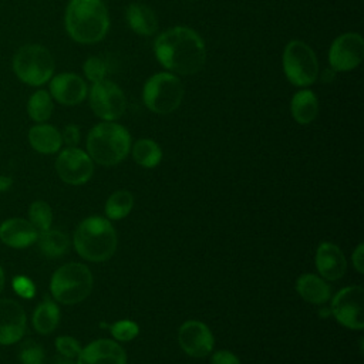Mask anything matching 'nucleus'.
Segmentation results:
<instances>
[{"label":"nucleus","instance_id":"40","mask_svg":"<svg viewBox=\"0 0 364 364\" xmlns=\"http://www.w3.org/2000/svg\"><path fill=\"white\" fill-rule=\"evenodd\" d=\"M4 283H6V276H4V270H3V267L0 266V293L3 291V289H4Z\"/></svg>","mask_w":364,"mask_h":364},{"label":"nucleus","instance_id":"16","mask_svg":"<svg viewBox=\"0 0 364 364\" xmlns=\"http://www.w3.org/2000/svg\"><path fill=\"white\" fill-rule=\"evenodd\" d=\"M75 364H127V353L114 340L100 338L81 348Z\"/></svg>","mask_w":364,"mask_h":364},{"label":"nucleus","instance_id":"14","mask_svg":"<svg viewBox=\"0 0 364 364\" xmlns=\"http://www.w3.org/2000/svg\"><path fill=\"white\" fill-rule=\"evenodd\" d=\"M26 330L27 316L23 306L13 299H0V344H16L24 337Z\"/></svg>","mask_w":364,"mask_h":364},{"label":"nucleus","instance_id":"27","mask_svg":"<svg viewBox=\"0 0 364 364\" xmlns=\"http://www.w3.org/2000/svg\"><path fill=\"white\" fill-rule=\"evenodd\" d=\"M134 208V196L129 191L121 189L109 195L105 202V215L111 220H119L129 215Z\"/></svg>","mask_w":364,"mask_h":364},{"label":"nucleus","instance_id":"18","mask_svg":"<svg viewBox=\"0 0 364 364\" xmlns=\"http://www.w3.org/2000/svg\"><path fill=\"white\" fill-rule=\"evenodd\" d=\"M38 232L23 218H10L0 223V240L13 249H26L37 242Z\"/></svg>","mask_w":364,"mask_h":364},{"label":"nucleus","instance_id":"33","mask_svg":"<svg viewBox=\"0 0 364 364\" xmlns=\"http://www.w3.org/2000/svg\"><path fill=\"white\" fill-rule=\"evenodd\" d=\"M11 287L17 296L21 299H33L36 294V286L33 280L27 276H16L13 277Z\"/></svg>","mask_w":364,"mask_h":364},{"label":"nucleus","instance_id":"15","mask_svg":"<svg viewBox=\"0 0 364 364\" xmlns=\"http://www.w3.org/2000/svg\"><path fill=\"white\" fill-rule=\"evenodd\" d=\"M48 92L53 100L61 105H78L88 95L85 81L74 73H60L48 81Z\"/></svg>","mask_w":364,"mask_h":364},{"label":"nucleus","instance_id":"7","mask_svg":"<svg viewBox=\"0 0 364 364\" xmlns=\"http://www.w3.org/2000/svg\"><path fill=\"white\" fill-rule=\"evenodd\" d=\"M142 100L149 111L161 115L171 114L183 100V85L173 73H156L145 81Z\"/></svg>","mask_w":364,"mask_h":364},{"label":"nucleus","instance_id":"32","mask_svg":"<svg viewBox=\"0 0 364 364\" xmlns=\"http://www.w3.org/2000/svg\"><path fill=\"white\" fill-rule=\"evenodd\" d=\"M54 344H55V350L58 354L74 358V360L78 357V354L82 348L80 341L71 336H60L55 338Z\"/></svg>","mask_w":364,"mask_h":364},{"label":"nucleus","instance_id":"25","mask_svg":"<svg viewBox=\"0 0 364 364\" xmlns=\"http://www.w3.org/2000/svg\"><path fill=\"white\" fill-rule=\"evenodd\" d=\"M132 158L142 168H155L162 159V149L154 139L141 138L132 146Z\"/></svg>","mask_w":364,"mask_h":364},{"label":"nucleus","instance_id":"13","mask_svg":"<svg viewBox=\"0 0 364 364\" xmlns=\"http://www.w3.org/2000/svg\"><path fill=\"white\" fill-rule=\"evenodd\" d=\"M179 347L193 358L206 357L215 344L210 328L199 320H188L178 330Z\"/></svg>","mask_w":364,"mask_h":364},{"label":"nucleus","instance_id":"1","mask_svg":"<svg viewBox=\"0 0 364 364\" xmlns=\"http://www.w3.org/2000/svg\"><path fill=\"white\" fill-rule=\"evenodd\" d=\"M155 57L169 73L192 75L206 63V47L192 28L176 26L162 31L154 43Z\"/></svg>","mask_w":364,"mask_h":364},{"label":"nucleus","instance_id":"35","mask_svg":"<svg viewBox=\"0 0 364 364\" xmlns=\"http://www.w3.org/2000/svg\"><path fill=\"white\" fill-rule=\"evenodd\" d=\"M210 364H242L240 360L228 350H219L213 353L210 358Z\"/></svg>","mask_w":364,"mask_h":364},{"label":"nucleus","instance_id":"26","mask_svg":"<svg viewBox=\"0 0 364 364\" xmlns=\"http://www.w3.org/2000/svg\"><path fill=\"white\" fill-rule=\"evenodd\" d=\"M53 109V98L46 90L34 91L27 101V114L36 124L46 122L51 117Z\"/></svg>","mask_w":364,"mask_h":364},{"label":"nucleus","instance_id":"19","mask_svg":"<svg viewBox=\"0 0 364 364\" xmlns=\"http://www.w3.org/2000/svg\"><path fill=\"white\" fill-rule=\"evenodd\" d=\"M28 144L31 148L43 155H51L61 149L63 138L61 131L47 122H40L28 129Z\"/></svg>","mask_w":364,"mask_h":364},{"label":"nucleus","instance_id":"2","mask_svg":"<svg viewBox=\"0 0 364 364\" xmlns=\"http://www.w3.org/2000/svg\"><path fill=\"white\" fill-rule=\"evenodd\" d=\"M67 34L80 44L101 41L109 28V16L102 0H70L65 7Z\"/></svg>","mask_w":364,"mask_h":364},{"label":"nucleus","instance_id":"29","mask_svg":"<svg viewBox=\"0 0 364 364\" xmlns=\"http://www.w3.org/2000/svg\"><path fill=\"white\" fill-rule=\"evenodd\" d=\"M44 350L34 340H27L18 350L20 364H44Z\"/></svg>","mask_w":364,"mask_h":364},{"label":"nucleus","instance_id":"34","mask_svg":"<svg viewBox=\"0 0 364 364\" xmlns=\"http://www.w3.org/2000/svg\"><path fill=\"white\" fill-rule=\"evenodd\" d=\"M61 138H63V144H65L67 146H77L81 138L80 128L74 124L65 125L61 132Z\"/></svg>","mask_w":364,"mask_h":364},{"label":"nucleus","instance_id":"36","mask_svg":"<svg viewBox=\"0 0 364 364\" xmlns=\"http://www.w3.org/2000/svg\"><path fill=\"white\" fill-rule=\"evenodd\" d=\"M351 262H353L354 269L358 273H364V245L363 243H358L357 247L354 249L353 256H351Z\"/></svg>","mask_w":364,"mask_h":364},{"label":"nucleus","instance_id":"9","mask_svg":"<svg viewBox=\"0 0 364 364\" xmlns=\"http://www.w3.org/2000/svg\"><path fill=\"white\" fill-rule=\"evenodd\" d=\"M88 101L92 112L104 121H115L127 109L124 91L109 80L94 82L88 91Z\"/></svg>","mask_w":364,"mask_h":364},{"label":"nucleus","instance_id":"11","mask_svg":"<svg viewBox=\"0 0 364 364\" xmlns=\"http://www.w3.org/2000/svg\"><path fill=\"white\" fill-rule=\"evenodd\" d=\"M55 171L63 182L68 185H82L91 179L94 162L85 151L77 146H67L60 151L55 159Z\"/></svg>","mask_w":364,"mask_h":364},{"label":"nucleus","instance_id":"22","mask_svg":"<svg viewBox=\"0 0 364 364\" xmlns=\"http://www.w3.org/2000/svg\"><path fill=\"white\" fill-rule=\"evenodd\" d=\"M290 112L293 119L300 125H307L313 122L318 114V100L316 94L309 88L297 91L291 97Z\"/></svg>","mask_w":364,"mask_h":364},{"label":"nucleus","instance_id":"10","mask_svg":"<svg viewBox=\"0 0 364 364\" xmlns=\"http://www.w3.org/2000/svg\"><path fill=\"white\" fill-rule=\"evenodd\" d=\"M363 301L364 291L361 286H346L333 297L330 313L341 326L350 330H363Z\"/></svg>","mask_w":364,"mask_h":364},{"label":"nucleus","instance_id":"20","mask_svg":"<svg viewBox=\"0 0 364 364\" xmlns=\"http://www.w3.org/2000/svg\"><path fill=\"white\" fill-rule=\"evenodd\" d=\"M296 290L300 297L310 304H324L331 296V289L327 282L314 273H304L299 276Z\"/></svg>","mask_w":364,"mask_h":364},{"label":"nucleus","instance_id":"17","mask_svg":"<svg viewBox=\"0 0 364 364\" xmlns=\"http://www.w3.org/2000/svg\"><path fill=\"white\" fill-rule=\"evenodd\" d=\"M314 263L320 277L330 282L341 279L347 270V260L343 250L331 242H321L318 245Z\"/></svg>","mask_w":364,"mask_h":364},{"label":"nucleus","instance_id":"23","mask_svg":"<svg viewBox=\"0 0 364 364\" xmlns=\"http://www.w3.org/2000/svg\"><path fill=\"white\" fill-rule=\"evenodd\" d=\"M60 323V307L51 299H44L34 310L31 324L38 334H51Z\"/></svg>","mask_w":364,"mask_h":364},{"label":"nucleus","instance_id":"4","mask_svg":"<svg viewBox=\"0 0 364 364\" xmlns=\"http://www.w3.org/2000/svg\"><path fill=\"white\" fill-rule=\"evenodd\" d=\"M131 149V135L125 127L114 121H102L87 135V154L102 166L122 162Z\"/></svg>","mask_w":364,"mask_h":364},{"label":"nucleus","instance_id":"28","mask_svg":"<svg viewBox=\"0 0 364 364\" xmlns=\"http://www.w3.org/2000/svg\"><path fill=\"white\" fill-rule=\"evenodd\" d=\"M28 222L37 229L38 233L50 229L53 223L51 206L44 200H34L28 208Z\"/></svg>","mask_w":364,"mask_h":364},{"label":"nucleus","instance_id":"30","mask_svg":"<svg viewBox=\"0 0 364 364\" xmlns=\"http://www.w3.org/2000/svg\"><path fill=\"white\" fill-rule=\"evenodd\" d=\"M82 71H84L85 78L94 84V82L105 80L108 68L102 58H100L97 55H91L84 61Z\"/></svg>","mask_w":364,"mask_h":364},{"label":"nucleus","instance_id":"24","mask_svg":"<svg viewBox=\"0 0 364 364\" xmlns=\"http://www.w3.org/2000/svg\"><path fill=\"white\" fill-rule=\"evenodd\" d=\"M40 252L50 259H58L64 256L70 247L68 236L57 229H47L38 233L37 242Z\"/></svg>","mask_w":364,"mask_h":364},{"label":"nucleus","instance_id":"39","mask_svg":"<svg viewBox=\"0 0 364 364\" xmlns=\"http://www.w3.org/2000/svg\"><path fill=\"white\" fill-rule=\"evenodd\" d=\"M53 364H75L74 358H70V357H65V355H61V354H57L53 360Z\"/></svg>","mask_w":364,"mask_h":364},{"label":"nucleus","instance_id":"3","mask_svg":"<svg viewBox=\"0 0 364 364\" xmlns=\"http://www.w3.org/2000/svg\"><path fill=\"white\" fill-rule=\"evenodd\" d=\"M73 243L82 259L100 263L114 256L118 237L109 219L102 216H88L77 226Z\"/></svg>","mask_w":364,"mask_h":364},{"label":"nucleus","instance_id":"31","mask_svg":"<svg viewBox=\"0 0 364 364\" xmlns=\"http://www.w3.org/2000/svg\"><path fill=\"white\" fill-rule=\"evenodd\" d=\"M109 330L114 338L118 341H131L139 333L138 324L132 320H118L109 327Z\"/></svg>","mask_w":364,"mask_h":364},{"label":"nucleus","instance_id":"12","mask_svg":"<svg viewBox=\"0 0 364 364\" xmlns=\"http://www.w3.org/2000/svg\"><path fill=\"white\" fill-rule=\"evenodd\" d=\"M364 57V40L358 33L340 34L330 46L328 63L336 73H346L357 68Z\"/></svg>","mask_w":364,"mask_h":364},{"label":"nucleus","instance_id":"21","mask_svg":"<svg viewBox=\"0 0 364 364\" xmlns=\"http://www.w3.org/2000/svg\"><path fill=\"white\" fill-rule=\"evenodd\" d=\"M125 17L131 30L139 36H152L158 30V17L146 4L131 3L127 7Z\"/></svg>","mask_w":364,"mask_h":364},{"label":"nucleus","instance_id":"5","mask_svg":"<svg viewBox=\"0 0 364 364\" xmlns=\"http://www.w3.org/2000/svg\"><path fill=\"white\" fill-rule=\"evenodd\" d=\"M94 284L91 270L78 262L60 266L51 276L50 291L55 301L61 304H78L84 301Z\"/></svg>","mask_w":364,"mask_h":364},{"label":"nucleus","instance_id":"38","mask_svg":"<svg viewBox=\"0 0 364 364\" xmlns=\"http://www.w3.org/2000/svg\"><path fill=\"white\" fill-rule=\"evenodd\" d=\"M334 78H336V71L331 67L321 71V81L323 82H331Z\"/></svg>","mask_w":364,"mask_h":364},{"label":"nucleus","instance_id":"6","mask_svg":"<svg viewBox=\"0 0 364 364\" xmlns=\"http://www.w3.org/2000/svg\"><path fill=\"white\" fill-rule=\"evenodd\" d=\"M11 68L23 84L40 87L51 80L55 64L50 50L44 46L24 44L14 53Z\"/></svg>","mask_w":364,"mask_h":364},{"label":"nucleus","instance_id":"37","mask_svg":"<svg viewBox=\"0 0 364 364\" xmlns=\"http://www.w3.org/2000/svg\"><path fill=\"white\" fill-rule=\"evenodd\" d=\"M13 178L9 176V175H0V193L3 192H7L11 189L13 186Z\"/></svg>","mask_w":364,"mask_h":364},{"label":"nucleus","instance_id":"8","mask_svg":"<svg viewBox=\"0 0 364 364\" xmlns=\"http://www.w3.org/2000/svg\"><path fill=\"white\" fill-rule=\"evenodd\" d=\"M286 78L296 87H309L318 77V61L313 48L300 40L286 44L282 57Z\"/></svg>","mask_w":364,"mask_h":364}]
</instances>
